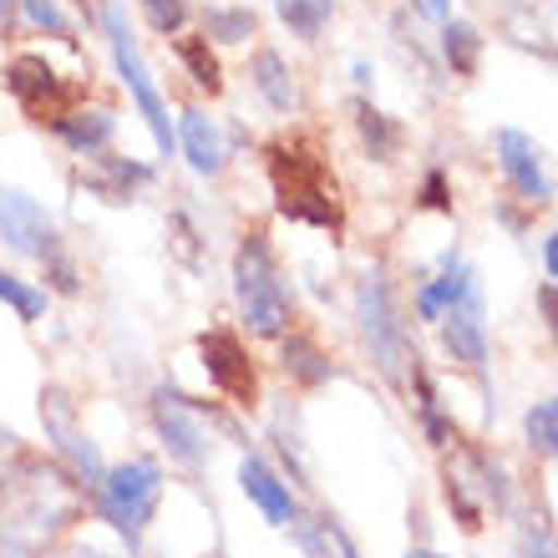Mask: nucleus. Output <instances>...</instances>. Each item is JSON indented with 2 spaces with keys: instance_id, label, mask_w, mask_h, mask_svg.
I'll list each match as a JSON object with an SVG mask.
<instances>
[{
  "instance_id": "obj_1",
  "label": "nucleus",
  "mask_w": 558,
  "mask_h": 558,
  "mask_svg": "<svg viewBox=\"0 0 558 558\" xmlns=\"http://www.w3.org/2000/svg\"><path fill=\"white\" fill-rule=\"evenodd\" d=\"M229 284H234L239 320L254 340H279L294 330V294L284 284V269L265 229H244V239L234 244Z\"/></svg>"
},
{
  "instance_id": "obj_2",
  "label": "nucleus",
  "mask_w": 558,
  "mask_h": 558,
  "mask_svg": "<svg viewBox=\"0 0 558 558\" xmlns=\"http://www.w3.org/2000/svg\"><path fill=\"white\" fill-rule=\"evenodd\" d=\"M269 158V183H275V208L294 223H310V229H325V234H340L345 229V208H340V189L325 158H315L305 143H279L265 147Z\"/></svg>"
},
{
  "instance_id": "obj_3",
  "label": "nucleus",
  "mask_w": 558,
  "mask_h": 558,
  "mask_svg": "<svg viewBox=\"0 0 558 558\" xmlns=\"http://www.w3.org/2000/svg\"><path fill=\"white\" fill-rule=\"evenodd\" d=\"M355 325H361V340L371 351V366L381 371L386 386H407L416 371V345L412 330H407V315H401L397 284L381 265H371L366 275L355 279Z\"/></svg>"
},
{
  "instance_id": "obj_4",
  "label": "nucleus",
  "mask_w": 558,
  "mask_h": 558,
  "mask_svg": "<svg viewBox=\"0 0 558 558\" xmlns=\"http://www.w3.org/2000/svg\"><path fill=\"white\" fill-rule=\"evenodd\" d=\"M162 487H168V477H162L158 457H128V462L102 472V483L92 487V502H97V518L107 529L128 538V548H137L162 508Z\"/></svg>"
},
{
  "instance_id": "obj_5",
  "label": "nucleus",
  "mask_w": 558,
  "mask_h": 558,
  "mask_svg": "<svg viewBox=\"0 0 558 558\" xmlns=\"http://www.w3.org/2000/svg\"><path fill=\"white\" fill-rule=\"evenodd\" d=\"M102 31H107V46H112V61H118V76H122V87H128V97H133L137 118H143V128L153 133V147L168 158L178 147V128H173V118H168V97H162V87L153 82V72H147L133 21H128V11H122L118 0H102Z\"/></svg>"
},
{
  "instance_id": "obj_6",
  "label": "nucleus",
  "mask_w": 558,
  "mask_h": 558,
  "mask_svg": "<svg viewBox=\"0 0 558 558\" xmlns=\"http://www.w3.org/2000/svg\"><path fill=\"white\" fill-rule=\"evenodd\" d=\"M147 412H153V432H158L168 462H178L183 472H204L208 457H214V422H204V401H193L178 381L162 376L147 397Z\"/></svg>"
},
{
  "instance_id": "obj_7",
  "label": "nucleus",
  "mask_w": 558,
  "mask_h": 558,
  "mask_svg": "<svg viewBox=\"0 0 558 558\" xmlns=\"http://www.w3.org/2000/svg\"><path fill=\"white\" fill-rule=\"evenodd\" d=\"M41 426H46V441H51V452L61 457V468L72 472L76 487H97L102 483V447L92 441V432L82 426V412H76V401L66 386H41Z\"/></svg>"
},
{
  "instance_id": "obj_8",
  "label": "nucleus",
  "mask_w": 558,
  "mask_h": 558,
  "mask_svg": "<svg viewBox=\"0 0 558 558\" xmlns=\"http://www.w3.org/2000/svg\"><path fill=\"white\" fill-rule=\"evenodd\" d=\"M198 361H204L208 386H214L219 397H229L234 407H244V412L259 407V371H254V355H250V345L239 340V330H229V325L204 330V336H198Z\"/></svg>"
},
{
  "instance_id": "obj_9",
  "label": "nucleus",
  "mask_w": 558,
  "mask_h": 558,
  "mask_svg": "<svg viewBox=\"0 0 558 558\" xmlns=\"http://www.w3.org/2000/svg\"><path fill=\"white\" fill-rule=\"evenodd\" d=\"M0 244L21 254V259H36V265H46L51 254L66 250L57 219L26 189H0Z\"/></svg>"
},
{
  "instance_id": "obj_10",
  "label": "nucleus",
  "mask_w": 558,
  "mask_h": 558,
  "mask_svg": "<svg viewBox=\"0 0 558 558\" xmlns=\"http://www.w3.org/2000/svg\"><path fill=\"white\" fill-rule=\"evenodd\" d=\"M493 153H498L502 178L513 183V193L523 204L529 208L554 204V178H548V168H544V147L533 143L523 128H498V133H493Z\"/></svg>"
},
{
  "instance_id": "obj_11",
  "label": "nucleus",
  "mask_w": 558,
  "mask_h": 558,
  "mask_svg": "<svg viewBox=\"0 0 558 558\" xmlns=\"http://www.w3.org/2000/svg\"><path fill=\"white\" fill-rule=\"evenodd\" d=\"M0 82H5V92L26 107L31 118H41V122L61 118V112H66V97H72L66 82L57 76V66L46 57H36V51H21V57L5 61V76H0Z\"/></svg>"
},
{
  "instance_id": "obj_12",
  "label": "nucleus",
  "mask_w": 558,
  "mask_h": 558,
  "mask_svg": "<svg viewBox=\"0 0 558 558\" xmlns=\"http://www.w3.org/2000/svg\"><path fill=\"white\" fill-rule=\"evenodd\" d=\"M437 325H441V345H447V355H452L462 371L483 376V371H487V355H493V340H487V305H483V290L468 294L462 305H452Z\"/></svg>"
},
{
  "instance_id": "obj_13",
  "label": "nucleus",
  "mask_w": 558,
  "mask_h": 558,
  "mask_svg": "<svg viewBox=\"0 0 558 558\" xmlns=\"http://www.w3.org/2000/svg\"><path fill=\"white\" fill-rule=\"evenodd\" d=\"M239 493L265 513V523L275 529H290L294 518H300V498H294V487L284 483V472L259 452H244L239 457Z\"/></svg>"
},
{
  "instance_id": "obj_14",
  "label": "nucleus",
  "mask_w": 558,
  "mask_h": 558,
  "mask_svg": "<svg viewBox=\"0 0 558 558\" xmlns=\"http://www.w3.org/2000/svg\"><path fill=\"white\" fill-rule=\"evenodd\" d=\"M178 128V153L198 178H219L229 168V143H223V128L208 118L204 107H183L173 118Z\"/></svg>"
},
{
  "instance_id": "obj_15",
  "label": "nucleus",
  "mask_w": 558,
  "mask_h": 558,
  "mask_svg": "<svg viewBox=\"0 0 558 558\" xmlns=\"http://www.w3.org/2000/svg\"><path fill=\"white\" fill-rule=\"evenodd\" d=\"M92 162H97V173L82 178V189L112 208L137 204V189H153V183H158V168H147V162H137V158L102 153V158H92Z\"/></svg>"
},
{
  "instance_id": "obj_16",
  "label": "nucleus",
  "mask_w": 558,
  "mask_h": 558,
  "mask_svg": "<svg viewBox=\"0 0 558 558\" xmlns=\"http://www.w3.org/2000/svg\"><path fill=\"white\" fill-rule=\"evenodd\" d=\"M51 133H57V143L66 147L72 158L92 162L112 147V137H118V118H112L107 107H72V112L51 118Z\"/></svg>"
},
{
  "instance_id": "obj_17",
  "label": "nucleus",
  "mask_w": 558,
  "mask_h": 558,
  "mask_svg": "<svg viewBox=\"0 0 558 558\" xmlns=\"http://www.w3.org/2000/svg\"><path fill=\"white\" fill-rule=\"evenodd\" d=\"M468 294H477V269H472L457 250H447L441 254V275L426 279L422 290H416V315L437 325L441 315H447L452 305H462Z\"/></svg>"
},
{
  "instance_id": "obj_18",
  "label": "nucleus",
  "mask_w": 558,
  "mask_h": 558,
  "mask_svg": "<svg viewBox=\"0 0 558 558\" xmlns=\"http://www.w3.org/2000/svg\"><path fill=\"white\" fill-rule=\"evenodd\" d=\"M279 371L290 376V386L300 391H320V386L336 381V366H330V355L320 351V340L305 336V330H290V336H279Z\"/></svg>"
},
{
  "instance_id": "obj_19",
  "label": "nucleus",
  "mask_w": 558,
  "mask_h": 558,
  "mask_svg": "<svg viewBox=\"0 0 558 558\" xmlns=\"http://www.w3.org/2000/svg\"><path fill=\"white\" fill-rule=\"evenodd\" d=\"M250 82H254V92L265 97L269 112H294V107H300V87H294L290 66H284V57H279L275 46H259L250 57Z\"/></svg>"
},
{
  "instance_id": "obj_20",
  "label": "nucleus",
  "mask_w": 558,
  "mask_h": 558,
  "mask_svg": "<svg viewBox=\"0 0 558 558\" xmlns=\"http://www.w3.org/2000/svg\"><path fill=\"white\" fill-rule=\"evenodd\" d=\"M351 122H355V137H361V147H366L371 162H391V158H397L401 128L386 118L371 97H355V102H351Z\"/></svg>"
},
{
  "instance_id": "obj_21",
  "label": "nucleus",
  "mask_w": 558,
  "mask_h": 558,
  "mask_svg": "<svg viewBox=\"0 0 558 558\" xmlns=\"http://www.w3.org/2000/svg\"><path fill=\"white\" fill-rule=\"evenodd\" d=\"M178 41V61H183V72H189L193 87H204L208 97H219L223 92V66L214 57V41L208 36H173Z\"/></svg>"
},
{
  "instance_id": "obj_22",
  "label": "nucleus",
  "mask_w": 558,
  "mask_h": 558,
  "mask_svg": "<svg viewBox=\"0 0 558 558\" xmlns=\"http://www.w3.org/2000/svg\"><path fill=\"white\" fill-rule=\"evenodd\" d=\"M441 57H447L452 76H477V66H483V36H477V26L447 15L441 21Z\"/></svg>"
},
{
  "instance_id": "obj_23",
  "label": "nucleus",
  "mask_w": 558,
  "mask_h": 558,
  "mask_svg": "<svg viewBox=\"0 0 558 558\" xmlns=\"http://www.w3.org/2000/svg\"><path fill=\"white\" fill-rule=\"evenodd\" d=\"M0 305L15 310V320H46V310H51V290L46 284H36V279H21L11 275V269H0Z\"/></svg>"
},
{
  "instance_id": "obj_24",
  "label": "nucleus",
  "mask_w": 558,
  "mask_h": 558,
  "mask_svg": "<svg viewBox=\"0 0 558 558\" xmlns=\"http://www.w3.org/2000/svg\"><path fill=\"white\" fill-rule=\"evenodd\" d=\"M259 31V15L250 5H208L204 11V36L214 46H244Z\"/></svg>"
},
{
  "instance_id": "obj_25",
  "label": "nucleus",
  "mask_w": 558,
  "mask_h": 558,
  "mask_svg": "<svg viewBox=\"0 0 558 558\" xmlns=\"http://www.w3.org/2000/svg\"><path fill=\"white\" fill-rule=\"evenodd\" d=\"M279 21L290 26V36L300 41H320L325 26H330V15H336V0H275Z\"/></svg>"
},
{
  "instance_id": "obj_26",
  "label": "nucleus",
  "mask_w": 558,
  "mask_h": 558,
  "mask_svg": "<svg viewBox=\"0 0 558 558\" xmlns=\"http://www.w3.org/2000/svg\"><path fill=\"white\" fill-rule=\"evenodd\" d=\"M412 386H416V416H422V432L432 447H447V441H457L452 422L441 416V401H437V386H432V376H426L422 366L412 371Z\"/></svg>"
},
{
  "instance_id": "obj_27",
  "label": "nucleus",
  "mask_w": 558,
  "mask_h": 558,
  "mask_svg": "<svg viewBox=\"0 0 558 558\" xmlns=\"http://www.w3.org/2000/svg\"><path fill=\"white\" fill-rule=\"evenodd\" d=\"M523 441L538 457H558V397L533 401L529 412H523Z\"/></svg>"
},
{
  "instance_id": "obj_28",
  "label": "nucleus",
  "mask_w": 558,
  "mask_h": 558,
  "mask_svg": "<svg viewBox=\"0 0 558 558\" xmlns=\"http://www.w3.org/2000/svg\"><path fill=\"white\" fill-rule=\"evenodd\" d=\"M472 468H477V477H483V498L493 502V513H513V483H508V468H502L498 457H487L472 447Z\"/></svg>"
},
{
  "instance_id": "obj_29",
  "label": "nucleus",
  "mask_w": 558,
  "mask_h": 558,
  "mask_svg": "<svg viewBox=\"0 0 558 558\" xmlns=\"http://www.w3.org/2000/svg\"><path fill=\"white\" fill-rule=\"evenodd\" d=\"M275 452L284 457V468H290V483L310 487V468H305V437H300V426H284V416H275Z\"/></svg>"
},
{
  "instance_id": "obj_30",
  "label": "nucleus",
  "mask_w": 558,
  "mask_h": 558,
  "mask_svg": "<svg viewBox=\"0 0 558 558\" xmlns=\"http://www.w3.org/2000/svg\"><path fill=\"white\" fill-rule=\"evenodd\" d=\"M147 15V26L158 31V36H183V26H189V0H137Z\"/></svg>"
},
{
  "instance_id": "obj_31",
  "label": "nucleus",
  "mask_w": 558,
  "mask_h": 558,
  "mask_svg": "<svg viewBox=\"0 0 558 558\" xmlns=\"http://www.w3.org/2000/svg\"><path fill=\"white\" fill-rule=\"evenodd\" d=\"M15 11L26 15L36 31H46V36H72V21L61 11V0H15Z\"/></svg>"
},
{
  "instance_id": "obj_32",
  "label": "nucleus",
  "mask_w": 558,
  "mask_h": 558,
  "mask_svg": "<svg viewBox=\"0 0 558 558\" xmlns=\"http://www.w3.org/2000/svg\"><path fill=\"white\" fill-rule=\"evenodd\" d=\"M41 269H46V290H51V294H66V300H72V294H82V265H76L72 250L51 254Z\"/></svg>"
},
{
  "instance_id": "obj_33",
  "label": "nucleus",
  "mask_w": 558,
  "mask_h": 558,
  "mask_svg": "<svg viewBox=\"0 0 558 558\" xmlns=\"http://www.w3.org/2000/svg\"><path fill=\"white\" fill-rule=\"evenodd\" d=\"M513 554H518V558H558L554 529H548L544 518H529V523L518 529V538H513Z\"/></svg>"
},
{
  "instance_id": "obj_34",
  "label": "nucleus",
  "mask_w": 558,
  "mask_h": 558,
  "mask_svg": "<svg viewBox=\"0 0 558 558\" xmlns=\"http://www.w3.org/2000/svg\"><path fill=\"white\" fill-rule=\"evenodd\" d=\"M447 502H452L457 523H462L468 533L483 529V508H477V498L468 493V477H462V472H452V468H447Z\"/></svg>"
},
{
  "instance_id": "obj_35",
  "label": "nucleus",
  "mask_w": 558,
  "mask_h": 558,
  "mask_svg": "<svg viewBox=\"0 0 558 558\" xmlns=\"http://www.w3.org/2000/svg\"><path fill=\"white\" fill-rule=\"evenodd\" d=\"M168 234H173V250L183 254V265L198 269V254H204V234H198V223L189 219V208H173V219H168Z\"/></svg>"
},
{
  "instance_id": "obj_36",
  "label": "nucleus",
  "mask_w": 558,
  "mask_h": 558,
  "mask_svg": "<svg viewBox=\"0 0 558 558\" xmlns=\"http://www.w3.org/2000/svg\"><path fill=\"white\" fill-rule=\"evenodd\" d=\"M416 204L432 208V214H452V189H447V173H441V168H432V173L422 178V193H416Z\"/></svg>"
},
{
  "instance_id": "obj_37",
  "label": "nucleus",
  "mask_w": 558,
  "mask_h": 558,
  "mask_svg": "<svg viewBox=\"0 0 558 558\" xmlns=\"http://www.w3.org/2000/svg\"><path fill=\"white\" fill-rule=\"evenodd\" d=\"M533 305H538V315H544V330H548V340H554V345H558V284H554V279L533 290Z\"/></svg>"
},
{
  "instance_id": "obj_38",
  "label": "nucleus",
  "mask_w": 558,
  "mask_h": 558,
  "mask_svg": "<svg viewBox=\"0 0 558 558\" xmlns=\"http://www.w3.org/2000/svg\"><path fill=\"white\" fill-rule=\"evenodd\" d=\"M412 5L426 15V21H447V11H452V0H412Z\"/></svg>"
},
{
  "instance_id": "obj_39",
  "label": "nucleus",
  "mask_w": 558,
  "mask_h": 558,
  "mask_svg": "<svg viewBox=\"0 0 558 558\" xmlns=\"http://www.w3.org/2000/svg\"><path fill=\"white\" fill-rule=\"evenodd\" d=\"M544 269H548V279L558 284V234L544 239Z\"/></svg>"
},
{
  "instance_id": "obj_40",
  "label": "nucleus",
  "mask_w": 558,
  "mask_h": 558,
  "mask_svg": "<svg viewBox=\"0 0 558 558\" xmlns=\"http://www.w3.org/2000/svg\"><path fill=\"white\" fill-rule=\"evenodd\" d=\"M336 554H340V558H361V548H355V538H351V533H345V529H340V523H336Z\"/></svg>"
},
{
  "instance_id": "obj_41",
  "label": "nucleus",
  "mask_w": 558,
  "mask_h": 558,
  "mask_svg": "<svg viewBox=\"0 0 558 558\" xmlns=\"http://www.w3.org/2000/svg\"><path fill=\"white\" fill-rule=\"evenodd\" d=\"M351 72H355V82H361V87H371V66H366V61H361V57L351 61Z\"/></svg>"
},
{
  "instance_id": "obj_42",
  "label": "nucleus",
  "mask_w": 558,
  "mask_h": 558,
  "mask_svg": "<svg viewBox=\"0 0 558 558\" xmlns=\"http://www.w3.org/2000/svg\"><path fill=\"white\" fill-rule=\"evenodd\" d=\"M407 558H447V554H437V548H412Z\"/></svg>"
},
{
  "instance_id": "obj_43",
  "label": "nucleus",
  "mask_w": 558,
  "mask_h": 558,
  "mask_svg": "<svg viewBox=\"0 0 558 558\" xmlns=\"http://www.w3.org/2000/svg\"><path fill=\"white\" fill-rule=\"evenodd\" d=\"M15 15V0H0V21H11Z\"/></svg>"
},
{
  "instance_id": "obj_44",
  "label": "nucleus",
  "mask_w": 558,
  "mask_h": 558,
  "mask_svg": "<svg viewBox=\"0 0 558 558\" xmlns=\"http://www.w3.org/2000/svg\"><path fill=\"white\" fill-rule=\"evenodd\" d=\"M87 558H102V554H92V548H87Z\"/></svg>"
}]
</instances>
